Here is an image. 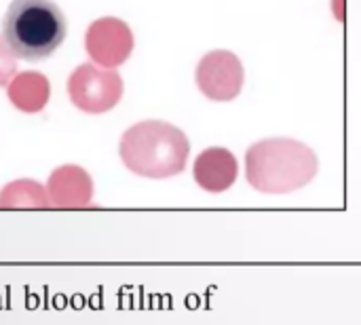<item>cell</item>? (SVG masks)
<instances>
[{
	"instance_id": "obj_9",
	"label": "cell",
	"mask_w": 361,
	"mask_h": 325,
	"mask_svg": "<svg viewBox=\"0 0 361 325\" xmlns=\"http://www.w3.org/2000/svg\"><path fill=\"white\" fill-rule=\"evenodd\" d=\"M6 95H8V102L19 112L36 114V112H42L44 106L49 104L51 85L44 74L27 70L11 78V82L6 85Z\"/></svg>"
},
{
	"instance_id": "obj_7",
	"label": "cell",
	"mask_w": 361,
	"mask_h": 325,
	"mask_svg": "<svg viewBox=\"0 0 361 325\" xmlns=\"http://www.w3.org/2000/svg\"><path fill=\"white\" fill-rule=\"evenodd\" d=\"M47 195L51 207L57 209H82L93 201V178L87 169L74 163L59 165L47 180Z\"/></svg>"
},
{
	"instance_id": "obj_4",
	"label": "cell",
	"mask_w": 361,
	"mask_h": 325,
	"mask_svg": "<svg viewBox=\"0 0 361 325\" xmlns=\"http://www.w3.org/2000/svg\"><path fill=\"white\" fill-rule=\"evenodd\" d=\"M123 91L121 74L95 63H80L68 78V95L72 104L87 114L110 112L121 102Z\"/></svg>"
},
{
	"instance_id": "obj_11",
	"label": "cell",
	"mask_w": 361,
	"mask_h": 325,
	"mask_svg": "<svg viewBox=\"0 0 361 325\" xmlns=\"http://www.w3.org/2000/svg\"><path fill=\"white\" fill-rule=\"evenodd\" d=\"M15 70H17V55L0 36V87H6L11 82V78L15 76Z\"/></svg>"
},
{
	"instance_id": "obj_2",
	"label": "cell",
	"mask_w": 361,
	"mask_h": 325,
	"mask_svg": "<svg viewBox=\"0 0 361 325\" xmlns=\"http://www.w3.org/2000/svg\"><path fill=\"white\" fill-rule=\"evenodd\" d=\"M118 154L131 173L146 180H167L186 169L190 142L171 123L142 121L123 133Z\"/></svg>"
},
{
	"instance_id": "obj_10",
	"label": "cell",
	"mask_w": 361,
	"mask_h": 325,
	"mask_svg": "<svg viewBox=\"0 0 361 325\" xmlns=\"http://www.w3.org/2000/svg\"><path fill=\"white\" fill-rule=\"evenodd\" d=\"M47 186L36 180H13L0 188V209H49Z\"/></svg>"
},
{
	"instance_id": "obj_3",
	"label": "cell",
	"mask_w": 361,
	"mask_h": 325,
	"mask_svg": "<svg viewBox=\"0 0 361 325\" xmlns=\"http://www.w3.org/2000/svg\"><path fill=\"white\" fill-rule=\"evenodd\" d=\"M66 15L53 0H13L2 19L4 42L27 61L53 55L66 40Z\"/></svg>"
},
{
	"instance_id": "obj_6",
	"label": "cell",
	"mask_w": 361,
	"mask_h": 325,
	"mask_svg": "<svg viewBox=\"0 0 361 325\" xmlns=\"http://www.w3.org/2000/svg\"><path fill=\"white\" fill-rule=\"evenodd\" d=\"M133 32L118 17H99L95 19L85 34L87 55L95 66L114 70L123 66L133 53Z\"/></svg>"
},
{
	"instance_id": "obj_5",
	"label": "cell",
	"mask_w": 361,
	"mask_h": 325,
	"mask_svg": "<svg viewBox=\"0 0 361 325\" xmlns=\"http://www.w3.org/2000/svg\"><path fill=\"white\" fill-rule=\"evenodd\" d=\"M195 80L199 91L212 102L235 99L245 82V70L239 57L231 51L218 49L201 57Z\"/></svg>"
},
{
	"instance_id": "obj_1",
	"label": "cell",
	"mask_w": 361,
	"mask_h": 325,
	"mask_svg": "<svg viewBox=\"0 0 361 325\" xmlns=\"http://www.w3.org/2000/svg\"><path fill=\"white\" fill-rule=\"evenodd\" d=\"M319 171L317 154L292 137H267L245 152V178L264 195H290L305 188Z\"/></svg>"
},
{
	"instance_id": "obj_8",
	"label": "cell",
	"mask_w": 361,
	"mask_h": 325,
	"mask_svg": "<svg viewBox=\"0 0 361 325\" xmlns=\"http://www.w3.org/2000/svg\"><path fill=\"white\" fill-rule=\"evenodd\" d=\"M239 176L237 157L222 146L205 148L192 163V178L195 182L212 195L226 192Z\"/></svg>"
}]
</instances>
